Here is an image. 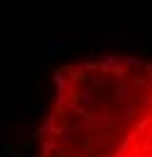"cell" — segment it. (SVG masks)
Returning a JSON list of instances; mask_svg holds the SVG:
<instances>
[{
	"label": "cell",
	"mask_w": 152,
	"mask_h": 157,
	"mask_svg": "<svg viewBox=\"0 0 152 157\" xmlns=\"http://www.w3.org/2000/svg\"><path fill=\"white\" fill-rule=\"evenodd\" d=\"M0 152H2V155H17V147H15L12 140H2V143H0Z\"/></svg>",
	"instance_id": "7a4b0ae2"
},
{
	"label": "cell",
	"mask_w": 152,
	"mask_h": 157,
	"mask_svg": "<svg viewBox=\"0 0 152 157\" xmlns=\"http://www.w3.org/2000/svg\"><path fill=\"white\" fill-rule=\"evenodd\" d=\"M41 157H152V58L106 53L58 68Z\"/></svg>",
	"instance_id": "6da1fadb"
},
{
	"label": "cell",
	"mask_w": 152,
	"mask_h": 157,
	"mask_svg": "<svg viewBox=\"0 0 152 157\" xmlns=\"http://www.w3.org/2000/svg\"><path fill=\"white\" fill-rule=\"evenodd\" d=\"M29 133H32L29 123H22V126L17 128V136H19V140H27V138H29Z\"/></svg>",
	"instance_id": "277c9868"
},
{
	"label": "cell",
	"mask_w": 152,
	"mask_h": 157,
	"mask_svg": "<svg viewBox=\"0 0 152 157\" xmlns=\"http://www.w3.org/2000/svg\"><path fill=\"white\" fill-rule=\"evenodd\" d=\"M12 131H15V128H12L10 123H2V121H0V136H2V140H12Z\"/></svg>",
	"instance_id": "3957f363"
}]
</instances>
